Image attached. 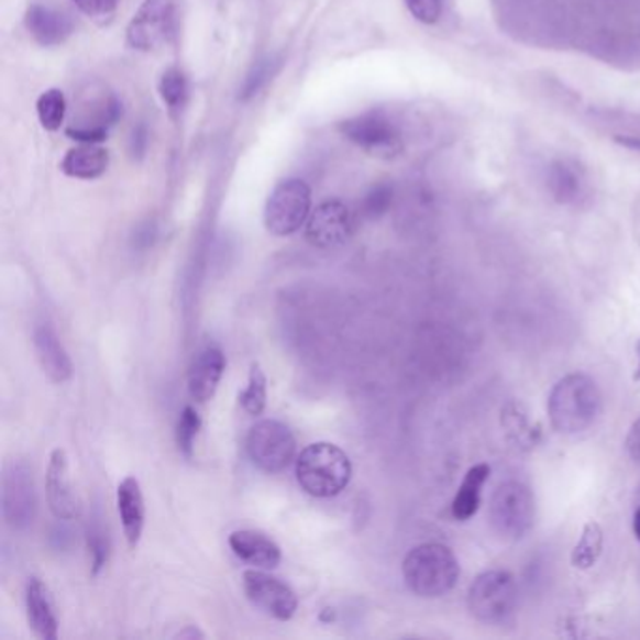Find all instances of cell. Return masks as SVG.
<instances>
[{"mask_svg": "<svg viewBox=\"0 0 640 640\" xmlns=\"http://www.w3.org/2000/svg\"><path fill=\"white\" fill-rule=\"evenodd\" d=\"M602 410V393L594 379L570 374L560 379L549 397V417L558 432L576 434L594 424Z\"/></svg>", "mask_w": 640, "mask_h": 640, "instance_id": "3", "label": "cell"}, {"mask_svg": "<svg viewBox=\"0 0 640 640\" xmlns=\"http://www.w3.org/2000/svg\"><path fill=\"white\" fill-rule=\"evenodd\" d=\"M353 218L352 212L342 201H325L316 207L315 212H310L307 220L308 243L316 249H336L346 243L352 238Z\"/></svg>", "mask_w": 640, "mask_h": 640, "instance_id": "12", "label": "cell"}, {"mask_svg": "<svg viewBox=\"0 0 640 640\" xmlns=\"http://www.w3.org/2000/svg\"><path fill=\"white\" fill-rule=\"evenodd\" d=\"M616 142L624 145V147L633 148V151H639L640 153V140L639 137H616Z\"/></svg>", "mask_w": 640, "mask_h": 640, "instance_id": "36", "label": "cell"}, {"mask_svg": "<svg viewBox=\"0 0 640 640\" xmlns=\"http://www.w3.org/2000/svg\"><path fill=\"white\" fill-rule=\"evenodd\" d=\"M225 372V355L220 347H207L194 358L188 374V391L196 402H207L214 397Z\"/></svg>", "mask_w": 640, "mask_h": 640, "instance_id": "18", "label": "cell"}, {"mask_svg": "<svg viewBox=\"0 0 640 640\" xmlns=\"http://www.w3.org/2000/svg\"><path fill=\"white\" fill-rule=\"evenodd\" d=\"M158 90H161L162 102L166 103L169 113L174 117L179 115L188 102V81L185 74L179 68H167L162 74Z\"/></svg>", "mask_w": 640, "mask_h": 640, "instance_id": "24", "label": "cell"}, {"mask_svg": "<svg viewBox=\"0 0 640 640\" xmlns=\"http://www.w3.org/2000/svg\"><path fill=\"white\" fill-rule=\"evenodd\" d=\"M273 65H275L273 60H260L250 70L249 76L244 79L243 89H241V100H250V98L256 97L257 92L265 87V84L273 76Z\"/></svg>", "mask_w": 640, "mask_h": 640, "instance_id": "30", "label": "cell"}, {"mask_svg": "<svg viewBox=\"0 0 640 640\" xmlns=\"http://www.w3.org/2000/svg\"><path fill=\"white\" fill-rule=\"evenodd\" d=\"M352 461L334 443L318 442L302 449L295 461V475L305 493L315 498H333L350 485Z\"/></svg>", "mask_w": 640, "mask_h": 640, "instance_id": "1", "label": "cell"}, {"mask_svg": "<svg viewBox=\"0 0 640 640\" xmlns=\"http://www.w3.org/2000/svg\"><path fill=\"white\" fill-rule=\"evenodd\" d=\"M47 506L58 520H71L77 515V501L71 490L70 464L65 449H53L45 472Z\"/></svg>", "mask_w": 640, "mask_h": 640, "instance_id": "14", "label": "cell"}, {"mask_svg": "<svg viewBox=\"0 0 640 640\" xmlns=\"http://www.w3.org/2000/svg\"><path fill=\"white\" fill-rule=\"evenodd\" d=\"M603 552V528L596 520H589L584 526L583 536L576 541L571 552V564L576 570H589L597 564Z\"/></svg>", "mask_w": 640, "mask_h": 640, "instance_id": "23", "label": "cell"}, {"mask_svg": "<svg viewBox=\"0 0 640 640\" xmlns=\"http://www.w3.org/2000/svg\"><path fill=\"white\" fill-rule=\"evenodd\" d=\"M2 504L8 525L15 530H23L33 522L36 512L33 472L23 462H13L12 466L7 467Z\"/></svg>", "mask_w": 640, "mask_h": 640, "instance_id": "13", "label": "cell"}, {"mask_svg": "<svg viewBox=\"0 0 640 640\" xmlns=\"http://www.w3.org/2000/svg\"><path fill=\"white\" fill-rule=\"evenodd\" d=\"M231 551L257 570H275L283 562L280 547L256 530H238L230 536Z\"/></svg>", "mask_w": 640, "mask_h": 640, "instance_id": "19", "label": "cell"}, {"mask_svg": "<svg viewBox=\"0 0 640 640\" xmlns=\"http://www.w3.org/2000/svg\"><path fill=\"white\" fill-rule=\"evenodd\" d=\"M145 147H147V132L143 126H140V129L135 130L134 137H132V151H134V154L142 156L145 153Z\"/></svg>", "mask_w": 640, "mask_h": 640, "instance_id": "35", "label": "cell"}, {"mask_svg": "<svg viewBox=\"0 0 640 640\" xmlns=\"http://www.w3.org/2000/svg\"><path fill=\"white\" fill-rule=\"evenodd\" d=\"M239 402L249 416H262L265 406H267V378L262 371L260 363H252L250 366L249 385L241 395Z\"/></svg>", "mask_w": 640, "mask_h": 640, "instance_id": "25", "label": "cell"}, {"mask_svg": "<svg viewBox=\"0 0 640 640\" xmlns=\"http://www.w3.org/2000/svg\"><path fill=\"white\" fill-rule=\"evenodd\" d=\"M121 117V103L109 92H87L79 102L77 111L71 119L70 129L66 134L71 140L81 143H100L108 140V129Z\"/></svg>", "mask_w": 640, "mask_h": 640, "instance_id": "10", "label": "cell"}, {"mask_svg": "<svg viewBox=\"0 0 640 640\" xmlns=\"http://www.w3.org/2000/svg\"><path fill=\"white\" fill-rule=\"evenodd\" d=\"M339 130L347 142L355 143L366 153L395 156L400 151V134L397 126L378 111L340 122Z\"/></svg>", "mask_w": 640, "mask_h": 640, "instance_id": "11", "label": "cell"}, {"mask_svg": "<svg viewBox=\"0 0 640 640\" xmlns=\"http://www.w3.org/2000/svg\"><path fill=\"white\" fill-rule=\"evenodd\" d=\"M25 605L29 628L34 635L42 640H57L58 618L52 592L36 576L26 583Z\"/></svg>", "mask_w": 640, "mask_h": 640, "instance_id": "16", "label": "cell"}, {"mask_svg": "<svg viewBox=\"0 0 640 640\" xmlns=\"http://www.w3.org/2000/svg\"><path fill=\"white\" fill-rule=\"evenodd\" d=\"M490 477V466L488 464H475L467 470V474L462 479L459 493L451 504V512L456 520H467L479 511L481 494L483 487Z\"/></svg>", "mask_w": 640, "mask_h": 640, "instance_id": "22", "label": "cell"}, {"mask_svg": "<svg viewBox=\"0 0 640 640\" xmlns=\"http://www.w3.org/2000/svg\"><path fill=\"white\" fill-rule=\"evenodd\" d=\"M34 352L42 371L53 384H66L71 378L74 365L70 355L49 323H40L34 329Z\"/></svg>", "mask_w": 640, "mask_h": 640, "instance_id": "15", "label": "cell"}, {"mask_svg": "<svg viewBox=\"0 0 640 640\" xmlns=\"http://www.w3.org/2000/svg\"><path fill=\"white\" fill-rule=\"evenodd\" d=\"M297 442L286 424L263 419L246 435V453L254 466L265 474H280L294 462Z\"/></svg>", "mask_w": 640, "mask_h": 640, "instance_id": "8", "label": "cell"}, {"mask_svg": "<svg viewBox=\"0 0 640 640\" xmlns=\"http://www.w3.org/2000/svg\"><path fill=\"white\" fill-rule=\"evenodd\" d=\"M549 188L558 201H571L581 192V177L567 162H556L549 172Z\"/></svg>", "mask_w": 640, "mask_h": 640, "instance_id": "26", "label": "cell"}, {"mask_svg": "<svg viewBox=\"0 0 640 640\" xmlns=\"http://www.w3.org/2000/svg\"><path fill=\"white\" fill-rule=\"evenodd\" d=\"M177 637H179V639H186V637H201V639H203V637H206V635L201 633V631H198V629H194V628H188L186 629V631H183V633L177 635Z\"/></svg>", "mask_w": 640, "mask_h": 640, "instance_id": "37", "label": "cell"}, {"mask_svg": "<svg viewBox=\"0 0 640 640\" xmlns=\"http://www.w3.org/2000/svg\"><path fill=\"white\" fill-rule=\"evenodd\" d=\"M117 509L121 515L122 532L130 549H135L142 541L145 528V498L140 481L129 475L117 487Z\"/></svg>", "mask_w": 640, "mask_h": 640, "instance_id": "17", "label": "cell"}, {"mask_svg": "<svg viewBox=\"0 0 640 640\" xmlns=\"http://www.w3.org/2000/svg\"><path fill=\"white\" fill-rule=\"evenodd\" d=\"M633 532L635 538L639 539L640 541V509H637V512H635Z\"/></svg>", "mask_w": 640, "mask_h": 640, "instance_id": "38", "label": "cell"}, {"mask_svg": "<svg viewBox=\"0 0 640 640\" xmlns=\"http://www.w3.org/2000/svg\"><path fill=\"white\" fill-rule=\"evenodd\" d=\"M637 352H639V368H637V372H635V376H633L635 382H639V379H640V342H639V347H637Z\"/></svg>", "mask_w": 640, "mask_h": 640, "instance_id": "39", "label": "cell"}, {"mask_svg": "<svg viewBox=\"0 0 640 640\" xmlns=\"http://www.w3.org/2000/svg\"><path fill=\"white\" fill-rule=\"evenodd\" d=\"M517 605V586L511 573L485 571L467 589V608L483 624H498L511 615Z\"/></svg>", "mask_w": 640, "mask_h": 640, "instance_id": "7", "label": "cell"}, {"mask_svg": "<svg viewBox=\"0 0 640 640\" xmlns=\"http://www.w3.org/2000/svg\"><path fill=\"white\" fill-rule=\"evenodd\" d=\"M488 517L494 532L506 541L525 538L536 517V499L530 488L519 481L501 483L493 494Z\"/></svg>", "mask_w": 640, "mask_h": 640, "instance_id": "4", "label": "cell"}, {"mask_svg": "<svg viewBox=\"0 0 640 640\" xmlns=\"http://www.w3.org/2000/svg\"><path fill=\"white\" fill-rule=\"evenodd\" d=\"M36 111H38L40 124L45 130L55 132V130L60 129L66 117V98L63 90H45L36 102Z\"/></svg>", "mask_w": 640, "mask_h": 640, "instance_id": "27", "label": "cell"}, {"mask_svg": "<svg viewBox=\"0 0 640 640\" xmlns=\"http://www.w3.org/2000/svg\"><path fill=\"white\" fill-rule=\"evenodd\" d=\"M243 588L246 599L275 620H291L299 607L297 594L288 584L269 573H263L257 567L244 571Z\"/></svg>", "mask_w": 640, "mask_h": 640, "instance_id": "9", "label": "cell"}, {"mask_svg": "<svg viewBox=\"0 0 640 640\" xmlns=\"http://www.w3.org/2000/svg\"><path fill=\"white\" fill-rule=\"evenodd\" d=\"M199 430H201V417H199L196 408L186 406L185 410L180 411L179 423H177V430H175L177 448L186 459H192L194 456Z\"/></svg>", "mask_w": 640, "mask_h": 640, "instance_id": "28", "label": "cell"}, {"mask_svg": "<svg viewBox=\"0 0 640 640\" xmlns=\"http://www.w3.org/2000/svg\"><path fill=\"white\" fill-rule=\"evenodd\" d=\"M626 448H628V453L631 455V459L640 462V419H637L631 430H629Z\"/></svg>", "mask_w": 640, "mask_h": 640, "instance_id": "34", "label": "cell"}, {"mask_svg": "<svg viewBox=\"0 0 640 640\" xmlns=\"http://www.w3.org/2000/svg\"><path fill=\"white\" fill-rule=\"evenodd\" d=\"M71 2L98 26L109 25L115 18L119 7V0H71Z\"/></svg>", "mask_w": 640, "mask_h": 640, "instance_id": "29", "label": "cell"}, {"mask_svg": "<svg viewBox=\"0 0 640 640\" xmlns=\"http://www.w3.org/2000/svg\"><path fill=\"white\" fill-rule=\"evenodd\" d=\"M26 31L31 33L40 45L53 47V45L65 44L70 38L71 21L65 13L57 12L53 8L33 4L25 13Z\"/></svg>", "mask_w": 640, "mask_h": 640, "instance_id": "20", "label": "cell"}, {"mask_svg": "<svg viewBox=\"0 0 640 640\" xmlns=\"http://www.w3.org/2000/svg\"><path fill=\"white\" fill-rule=\"evenodd\" d=\"M393 201V188L389 185H378L366 194L363 211L368 218H379L387 212Z\"/></svg>", "mask_w": 640, "mask_h": 640, "instance_id": "31", "label": "cell"}, {"mask_svg": "<svg viewBox=\"0 0 640 640\" xmlns=\"http://www.w3.org/2000/svg\"><path fill=\"white\" fill-rule=\"evenodd\" d=\"M406 7L424 25H434L442 18V0H406Z\"/></svg>", "mask_w": 640, "mask_h": 640, "instance_id": "33", "label": "cell"}, {"mask_svg": "<svg viewBox=\"0 0 640 640\" xmlns=\"http://www.w3.org/2000/svg\"><path fill=\"white\" fill-rule=\"evenodd\" d=\"M402 575L416 596L434 599L455 588L461 565L445 544L424 543L411 549L404 558Z\"/></svg>", "mask_w": 640, "mask_h": 640, "instance_id": "2", "label": "cell"}, {"mask_svg": "<svg viewBox=\"0 0 640 640\" xmlns=\"http://www.w3.org/2000/svg\"><path fill=\"white\" fill-rule=\"evenodd\" d=\"M180 0H145L126 29V44L135 52H156L169 44L179 26Z\"/></svg>", "mask_w": 640, "mask_h": 640, "instance_id": "5", "label": "cell"}, {"mask_svg": "<svg viewBox=\"0 0 640 640\" xmlns=\"http://www.w3.org/2000/svg\"><path fill=\"white\" fill-rule=\"evenodd\" d=\"M312 192L301 179H288L278 183L271 192L265 206V228L271 235L288 238L299 231L310 217Z\"/></svg>", "mask_w": 640, "mask_h": 640, "instance_id": "6", "label": "cell"}, {"mask_svg": "<svg viewBox=\"0 0 640 640\" xmlns=\"http://www.w3.org/2000/svg\"><path fill=\"white\" fill-rule=\"evenodd\" d=\"M89 549L92 554V575H98L109 558V543L100 526L89 530Z\"/></svg>", "mask_w": 640, "mask_h": 640, "instance_id": "32", "label": "cell"}, {"mask_svg": "<svg viewBox=\"0 0 640 640\" xmlns=\"http://www.w3.org/2000/svg\"><path fill=\"white\" fill-rule=\"evenodd\" d=\"M109 166V154L98 143H81L66 153L60 162L63 174L74 179L92 180L102 177Z\"/></svg>", "mask_w": 640, "mask_h": 640, "instance_id": "21", "label": "cell"}]
</instances>
